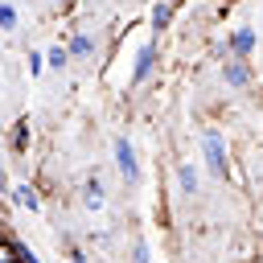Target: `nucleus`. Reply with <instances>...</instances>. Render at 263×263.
I'll use <instances>...</instances> for the list:
<instances>
[{
  "instance_id": "16",
  "label": "nucleus",
  "mask_w": 263,
  "mask_h": 263,
  "mask_svg": "<svg viewBox=\"0 0 263 263\" xmlns=\"http://www.w3.org/2000/svg\"><path fill=\"white\" fill-rule=\"evenodd\" d=\"M132 263H148V242H144V238L136 242V255H132Z\"/></svg>"
},
{
  "instance_id": "9",
  "label": "nucleus",
  "mask_w": 263,
  "mask_h": 263,
  "mask_svg": "<svg viewBox=\"0 0 263 263\" xmlns=\"http://www.w3.org/2000/svg\"><path fill=\"white\" fill-rule=\"evenodd\" d=\"M66 49H70V58H90V53H95V37L78 29V33L66 41Z\"/></svg>"
},
{
  "instance_id": "4",
  "label": "nucleus",
  "mask_w": 263,
  "mask_h": 263,
  "mask_svg": "<svg viewBox=\"0 0 263 263\" xmlns=\"http://www.w3.org/2000/svg\"><path fill=\"white\" fill-rule=\"evenodd\" d=\"M255 45H259V33H255L251 25H238V29L226 37V53H230V58H251Z\"/></svg>"
},
{
  "instance_id": "21",
  "label": "nucleus",
  "mask_w": 263,
  "mask_h": 263,
  "mask_svg": "<svg viewBox=\"0 0 263 263\" xmlns=\"http://www.w3.org/2000/svg\"><path fill=\"white\" fill-rule=\"evenodd\" d=\"M168 4H181V0H168Z\"/></svg>"
},
{
  "instance_id": "13",
  "label": "nucleus",
  "mask_w": 263,
  "mask_h": 263,
  "mask_svg": "<svg viewBox=\"0 0 263 263\" xmlns=\"http://www.w3.org/2000/svg\"><path fill=\"white\" fill-rule=\"evenodd\" d=\"M16 21H21V12H16V4H8V0H0V29H4V33H12V29H16Z\"/></svg>"
},
{
  "instance_id": "17",
  "label": "nucleus",
  "mask_w": 263,
  "mask_h": 263,
  "mask_svg": "<svg viewBox=\"0 0 263 263\" xmlns=\"http://www.w3.org/2000/svg\"><path fill=\"white\" fill-rule=\"evenodd\" d=\"M70 263H90V259H86V251H82V247H74V242H70Z\"/></svg>"
},
{
  "instance_id": "18",
  "label": "nucleus",
  "mask_w": 263,
  "mask_h": 263,
  "mask_svg": "<svg viewBox=\"0 0 263 263\" xmlns=\"http://www.w3.org/2000/svg\"><path fill=\"white\" fill-rule=\"evenodd\" d=\"M0 193L8 197V173H4V164H0Z\"/></svg>"
},
{
  "instance_id": "2",
  "label": "nucleus",
  "mask_w": 263,
  "mask_h": 263,
  "mask_svg": "<svg viewBox=\"0 0 263 263\" xmlns=\"http://www.w3.org/2000/svg\"><path fill=\"white\" fill-rule=\"evenodd\" d=\"M156 66H160V41L152 37V41H144V45L136 49V58H132V74H127V86H132V90L144 86V82L156 74Z\"/></svg>"
},
{
  "instance_id": "15",
  "label": "nucleus",
  "mask_w": 263,
  "mask_h": 263,
  "mask_svg": "<svg viewBox=\"0 0 263 263\" xmlns=\"http://www.w3.org/2000/svg\"><path fill=\"white\" fill-rule=\"evenodd\" d=\"M25 66H29V74L37 78V74L45 70V53H37V49H29V62H25Z\"/></svg>"
},
{
  "instance_id": "20",
  "label": "nucleus",
  "mask_w": 263,
  "mask_h": 263,
  "mask_svg": "<svg viewBox=\"0 0 263 263\" xmlns=\"http://www.w3.org/2000/svg\"><path fill=\"white\" fill-rule=\"evenodd\" d=\"M4 234H8V222H4V218H0V238H4Z\"/></svg>"
},
{
  "instance_id": "5",
  "label": "nucleus",
  "mask_w": 263,
  "mask_h": 263,
  "mask_svg": "<svg viewBox=\"0 0 263 263\" xmlns=\"http://www.w3.org/2000/svg\"><path fill=\"white\" fill-rule=\"evenodd\" d=\"M251 78H255V70H251V62H247V58H230V62H222V82H226L230 90L251 86Z\"/></svg>"
},
{
  "instance_id": "10",
  "label": "nucleus",
  "mask_w": 263,
  "mask_h": 263,
  "mask_svg": "<svg viewBox=\"0 0 263 263\" xmlns=\"http://www.w3.org/2000/svg\"><path fill=\"white\" fill-rule=\"evenodd\" d=\"M177 185H181V193H197V168H193L189 160L177 168Z\"/></svg>"
},
{
  "instance_id": "3",
  "label": "nucleus",
  "mask_w": 263,
  "mask_h": 263,
  "mask_svg": "<svg viewBox=\"0 0 263 263\" xmlns=\"http://www.w3.org/2000/svg\"><path fill=\"white\" fill-rule=\"evenodd\" d=\"M111 152H115V168H119V177H123L127 185H136V181H140V160H136L132 140H127V136H115Z\"/></svg>"
},
{
  "instance_id": "14",
  "label": "nucleus",
  "mask_w": 263,
  "mask_h": 263,
  "mask_svg": "<svg viewBox=\"0 0 263 263\" xmlns=\"http://www.w3.org/2000/svg\"><path fill=\"white\" fill-rule=\"evenodd\" d=\"M29 140H33V132H29V123L21 119V123L12 127V148H16V152H25V148H29Z\"/></svg>"
},
{
  "instance_id": "7",
  "label": "nucleus",
  "mask_w": 263,
  "mask_h": 263,
  "mask_svg": "<svg viewBox=\"0 0 263 263\" xmlns=\"http://www.w3.org/2000/svg\"><path fill=\"white\" fill-rule=\"evenodd\" d=\"M8 197H12V205H21V210H29V214L41 210V193H37V185H29V181L8 185Z\"/></svg>"
},
{
  "instance_id": "6",
  "label": "nucleus",
  "mask_w": 263,
  "mask_h": 263,
  "mask_svg": "<svg viewBox=\"0 0 263 263\" xmlns=\"http://www.w3.org/2000/svg\"><path fill=\"white\" fill-rule=\"evenodd\" d=\"M173 12H177V4H168V0H152V8H148V29H152V37H160V33L173 25Z\"/></svg>"
},
{
  "instance_id": "19",
  "label": "nucleus",
  "mask_w": 263,
  "mask_h": 263,
  "mask_svg": "<svg viewBox=\"0 0 263 263\" xmlns=\"http://www.w3.org/2000/svg\"><path fill=\"white\" fill-rule=\"evenodd\" d=\"M21 263H41V259H37L33 251H21Z\"/></svg>"
},
{
  "instance_id": "1",
  "label": "nucleus",
  "mask_w": 263,
  "mask_h": 263,
  "mask_svg": "<svg viewBox=\"0 0 263 263\" xmlns=\"http://www.w3.org/2000/svg\"><path fill=\"white\" fill-rule=\"evenodd\" d=\"M201 156H205V168L222 181L230 173V152H226V136L218 127H201Z\"/></svg>"
},
{
  "instance_id": "11",
  "label": "nucleus",
  "mask_w": 263,
  "mask_h": 263,
  "mask_svg": "<svg viewBox=\"0 0 263 263\" xmlns=\"http://www.w3.org/2000/svg\"><path fill=\"white\" fill-rule=\"evenodd\" d=\"M21 251H25V247H21L12 234L0 238V263H21Z\"/></svg>"
},
{
  "instance_id": "8",
  "label": "nucleus",
  "mask_w": 263,
  "mask_h": 263,
  "mask_svg": "<svg viewBox=\"0 0 263 263\" xmlns=\"http://www.w3.org/2000/svg\"><path fill=\"white\" fill-rule=\"evenodd\" d=\"M103 201H107L103 197V181H99V173H90L86 185H82V205L86 210H103Z\"/></svg>"
},
{
  "instance_id": "12",
  "label": "nucleus",
  "mask_w": 263,
  "mask_h": 263,
  "mask_svg": "<svg viewBox=\"0 0 263 263\" xmlns=\"http://www.w3.org/2000/svg\"><path fill=\"white\" fill-rule=\"evenodd\" d=\"M66 62H70V49L58 41V45H49V53H45V66L49 70H66Z\"/></svg>"
}]
</instances>
